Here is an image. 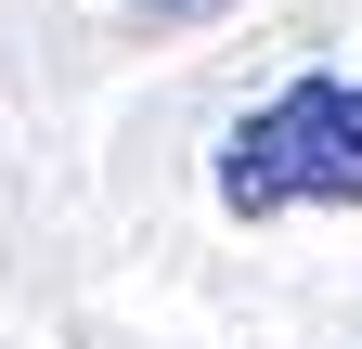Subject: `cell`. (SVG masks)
Segmentation results:
<instances>
[{
  "mask_svg": "<svg viewBox=\"0 0 362 349\" xmlns=\"http://www.w3.org/2000/svg\"><path fill=\"white\" fill-rule=\"evenodd\" d=\"M220 207L233 220H310V207H362V78H285L272 104L233 117L220 143Z\"/></svg>",
  "mask_w": 362,
  "mask_h": 349,
  "instance_id": "1",
  "label": "cell"
},
{
  "mask_svg": "<svg viewBox=\"0 0 362 349\" xmlns=\"http://www.w3.org/2000/svg\"><path fill=\"white\" fill-rule=\"evenodd\" d=\"M156 13H168V0H156Z\"/></svg>",
  "mask_w": 362,
  "mask_h": 349,
  "instance_id": "2",
  "label": "cell"
}]
</instances>
